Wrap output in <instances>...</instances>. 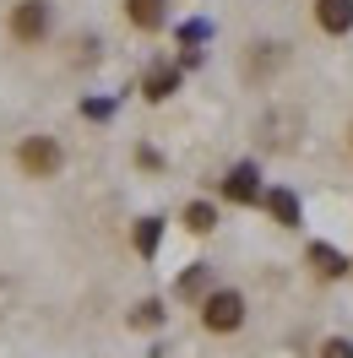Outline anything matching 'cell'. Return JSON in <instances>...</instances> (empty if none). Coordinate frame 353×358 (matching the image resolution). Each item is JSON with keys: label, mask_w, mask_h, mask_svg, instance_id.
I'll return each instance as SVG.
<instances>
[{"label": "cell", "mask_w": 353, "mask_h": 358, "mask_svg": "<svg viewBox=\"0 0 353 358\" xmlns=\"http://www.w3.org/2000/svg\"><path fill=\"white\" fill-rule=\"evenodd\" d=\"M17 174L22 179H60L66 174V147H60V136H49V131H33L17 141Z\"/></svg>", "instance_id": "2"}, {"label": "cell", "mask_w": 353, "mask_h": 358, "mask_svg": "<svg viewBox=\"0 0 353 358\" xmlns=\"http://www.w3.org/2000/svg\"><path fill=\"white\" fill-rule=\"evenodd\" d=\"M348 141H353V125H348Z\"/></svg>", "instance_id": "20"}, {"label": "cell", "mask_w": 353, "mask_h": 358, "mask_svg": "<svg viewBox=\"0 0 353 358\" xmlns=\"http://www.w3.org/2000/svg\"><path fill=\"white\" fill-rule=\"evenodd\" d=\"M348 266H353V255H348Z\"/></svg>", "instance_id": "21"}, {"label": "cell", "mask_w": 353, "mask_h": 358, "mask_svg": "<svg viewBox=\"0 0 353 358\" xmlns=\"http://www.w3.org/2000/svg\"><path fill=\"white\" fill-rule=\"evenodd\" d=\"M244 315H250V304H244L240 288H212L196 304V320H201V331H207V336H234L244 326Z\"/></svg>", "instance_id": "3"}, {"label": "cell", "mask_w": 353, "mask_h": 358, "mask_svg": "<svg viewBox=\"0 0 353 358\" xmlns=\"http://www.w3.org/2000/svg\"><path fill=\"white\" fill-rule=\"evenodd\" d=\"M136 169H141V174H158V169H163V152L141 141V147H136Z\"/></svg>", "instance_id": "17"}, {"label": "cell", "mask_w": 353, "mask_h": 358, "mask_svg": "<svg viewBox=\"0 0 353 358\" xmlns=\"http://www.w3.org/2000/svg\"><path fill=\"white\" fill-rule=\"evenodd\" d=\"M321 358H353V342L348 336H326V342H321Z\"/></svg>", "instance_id": "18"}, {"label": "cell", "mask_w": 353, "mask_h": 358, "mask_svg": "<svg viewBox=\"0 0 353 358\" xmlns=\"http://www.w3.org/2000/svg\"><path fill=\"white\" fill-rule=\"evenodd\" d=\"M288 66V44H277V38H261V44H250V55H244V76L250 82H266L272 71Z\"/></svg>", "instance_id": "6"}, {"label": "cell", "mask_w": 353, "mask_h": 358, "mask_svg": "<svg viewBox=\"0 0 353 358\" xmlns=\"http://www.w3.org/2000/svg\"><path fill=\"white\" fill-rule=\"evenodd\" d=\"M163 320H169V310H163V299H136L131 304V315H125V326H131V331H158V326H163Z\"/></svg>", "instance_id": "14"}, {"label": "cell", "mask_w": 353, "mask_h": 358, "mask_svg": "<svg viewBox=\"0 0 353 358\" xmlns=\"http://www.w3.org/2000/svg\"><path fill=\"white\" fill-rule=\"evenodd\" d=\"M212 288H218V282H212V266H207V261H196V266H185V271H179L174 299H185V304H201V299H207Z\"/></svg>", "instance_id": "12"}, {"label": "cell", "mask_w": 353, "mask_h": 358, "mask_svg": "<svg viewBox=\"0 0 353 358\" xmlns=\"http://www.w3.org/2000/svg\"><path fill=\"white\" fill-rule=\"evenodd\" d=\"M174 38H179V49H201L207 38H212V27H207V22H185Z\"/></svg>", "instance_id": "15"}, {"label": "cell", "mask_w": 353, "mask_h": 358, "mask_svg": "<svg viewBox=\"0 0 353 358\" xmlns=\"http://www.w3.org/2000/svg\"><path fill=\"white\" fill-rule=\"evenodd\" d=\"M315 6V27L326 38H348L353 33V0H310Z\"/></svg>", "instance_id": "9"}, {"label": "cell", "mask_w": 353, "mask_h": 358, "mask_svg": "<svg viewBox=\"0 0 353 358\" xmlns=\"http://www.w3.org/2000/svg\"><path fill=\"white\" fill-rule=\"evenodd\" d=\"M6 33L17 49H44L55 33V0H11L6 6Z\"/></svg>", "instance_id": "1"}, {"label": "cell", "mask_w": 353, "mask_h": 358, "mask_svg": "<svg viewBox=\"0 0 353 358\" xmlns=\"http://www.w3.org/2000/svg\"><path fill=\"white\" fill-rule=\"evenodd\" d=\"M218 196L228 206H261V196H266L261 169H256V163H234V169L218 179Z\"/></svg>", "instance_id": "4"}, {"label": "cell", "mask_w": 353, "mask_h": 358, "mask_svg": "<svg viewBox=\"0 0 353 358\" xmlns=\"http://www.w3.org/2000/svg\"><path fill=\"white\" fill-rule=\"evenodd\" d=\"M92 49H98V38H92V33H82V38H76V66H92V60H98Z\"/></svg>", "instance_id": "19"}, {"label": "cell", "mask_w": 353, "mask_h": 358, "mask_svg": "<svg viewBox=\"0 0 353 358\" xmlns=\"http://www.w3.org/2000/svg\"><path fill=\"white\" fill-rule=\"evenodd\" d=\"M261 206L272 212V223H277V228H299V223H305V206H299V196H293L288 185H272V190L261 196Z\"/></svg>", "instance_id": "11"}, {"label": "cell", "mask_w": 353, "mask_h": 358, "mask_svg": "<svg viewBox=\"0 0 353 358\" xmlns=\"http://www.w3.org/2000/svg\"><path fill=\"white\" fill-rule=\"evenodd\" d=\"M305 261H310V271H315V277H321V282H342V277H348V255H342V250L337 245H326V239H315V245L305 250Z\"/></svg>", "instance_id": "7"}, {"label": "cell", "mask_w": 353, "mask_h": 358, "mask_svg": "<svg viewBox=\"0 0 353 358\" xmlns=\"http://www.w3.org/2000/svg\"><path fill=\"white\" fill-rule=\"evenodd\" d=\"M82 120H92V125L114 120V98H82Z\"/></svg>", "instance_id": "16"}, {"label": "cell", "mask_w": 353, "mask_h": 358, "mask_svg": "<svg viewBox=\"0 0 353 358\" xmlns=\"http://www.w3.org/2000/svg\"><path fill=\"white\" fill-rule=\"evenodd\" d=\"M163 228H169V217H158V212H141L131 223V250L141 255V261H158V250H163Z\"/></svg>", "instance_id": "8"}, {"label": "cell", "mask_w": 353, "mask_h": 358, "mask_svg": "<svg viewBox=\"0 0 353 358\" xmlns=\"http://www.w3.org/2000/svg\"><path fill=\"white\" fill-rule=\"evenodd\" d=\"M179 76H185V71H179L174 60H153V66L141 71V98H147V103H169L179 92Z\"/></svg>", "instance_id": "5"}, {"label": "cell", "mask_w": 353, "mask_h": 358, "mask_svg": "<svg viewBox=\"0 0 353 358\" xmlns=\"http://www.w3.org/2000/svg\"><path fill=\"white\" fill-rule=\"evenodd\" d=\"M179 228H185V234H196V239H207V234L218 228V206H212V201H185Z\"/></svg>", "instance_id": "13"}, {"label": "cell", "mask_w": 353, "mask_h": 358, "mask_svg": "<svg viewBox=\"0 0 353 358\" xmlns=\"http://www.w3.org/2000/svg\"><path fill=\"white\" fill-rule=\"evenodd\" d=\"M125 6V22L136 33H163L169 27V0H120Z\"/></svg>", "instance_id": "10"}]
</instances>
